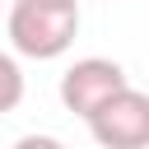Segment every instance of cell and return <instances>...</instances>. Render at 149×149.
Returning <instances> with one entry per match:
<instances>
[{
	"label": "cell",
	"mask_w": 149,
	"mask_h": 149,
	"mask_svg": "<svg viewBox=\"0 0 149 149\" xmlns=\"http://www.w3.org/2000/svg\"><path fill=\"white\" fill-rule=\"evenodd\" d=\"M5 28H9V42H14L19 56L51 61V56L70 51V42H74L79 5H28V0H14Z\"/></svg>",
	"instance_id": "cell-1"
},
{
	"label": "cell",
	"mask_w": 149,
	"mask_h": 149,
	"mask_svg": "<svg viewBox=\"0 0 149 149\" xmlns=\"http://www.w3.org/2000/svg\"><path fill=\"white\" fill-rule=\"evenodd\" d=\"M88 135L102 144V149H144L149 144V98L126 84L116 88L102 107H93L88 116Z\"/></svg>",
	"instance_id": "cell-2"
},
{
	"label": "cell",
	"mask_w": 149,
	"mask_h": 149,
	"mask_svg": "<svg viewBox=\"0 0 149 149\" xmlns=\"http://www.w3.org/2000/svg\"><path fill=\"white\" fill-rule=\"evenodd\" d=\"M126 70L116 61H102V56H84L74 61L65 74H61V102L74 112V116H88L93 107H102L116 88H126Z\"/></svg>",
	"instance_id": "cell-3"
},
{
	"label": "cell",
	"mask_w": 149,
	"mask_h": 149,
	"mask_svg": "<svg viewBox=\"0 0 149 149\" xmlns=\"http://www.w3.org/2000/svg\"><path fill=\"white\" fill-rule=\"evenodd\" d=\"M19 102H23V70L14 56L0 51V112H14Z\"/></svg>",
	"instance_id": "cell-4"
},
{
	"label": "cell",
	"mask_w": 149,
	"mask_h": 149,
	"mask_svg": "<svg viewBox=\"0 0 149 149\" xmlns=\"http://www.w3.org/2000/svg\"><path fill=\"white\" fill-rule=\"evenodd\" d=\"M14 149H65V144H61L56 135H23Z\"/></svg>",
	"instance_id": "cell-5"
},
{
	"label": "cell",
	"mask_w": 149,
	"mask_h": 149,
	"mask_svg": "<svg viewBox=\"0 0 149 149\" xmlns=\"http://www.w3.org/2000/svg\"><path fill=\"white\" fill-rule=\"evenodd\" d=\"M28 5H79V0H28Z\"/></svg>",
	"instance_id": "cell-6"
}]
</instances>
